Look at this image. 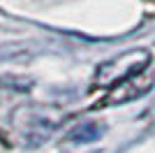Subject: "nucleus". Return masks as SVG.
<instances>
[{"mask_svg":"<svg viewBox=\"0 0 155 153\" xmlns=\"http://www.w3.org/2000/svg\"><path fill=\"white\" fill-rule=\"evenodd\" d=\"M150 63V53L143 49H130L97 67L93 76V88H118L132 76H139Z\"/></svg>","mask_w":155,"mask_h":153,"instance_id":"obj_1","label":"nucleus"},{"mask_svg":"<svg viewBox=\"0 0 155 153\" xmlns=\"http://www.w3.org/2000/svg\"><path fill=\"white\" fill-rule=\"evenodd\" d=\"M95 137H100V127L97 125H79L74 132H70V139L74 141H91Z\"/></svg>","mask_w":155,"mask_h":153,"instance_id":"obj_2","label":"nucleus"}]
</instances>
